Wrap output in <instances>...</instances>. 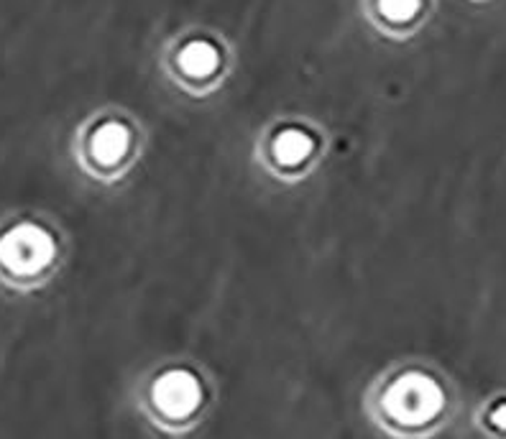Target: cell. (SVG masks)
I'll return each mask as SVG.
<instances>
[{
    "instance_id": "1",
    "label": "cell",
    "mask_w": 506,
    "mask_h": 439,
    "mask_svg": "<svg viewBox=\"0 0 506 439\" xmlns=\"http://www.w3.org/2000/svg\"><path fill=\"white\" fill-rule=\"evenodd\" d=\"M386 412L401 424H424L442 409L440 386L422 374L401 375L384 396Z\"/></svg>"
},
{
    "instance_id": "2",
    "label": "cell",
    "mask_w": 506,
    "mask_h": 439,
    "mask_svg": "<svg viewBox=\"0 0 506 439\" xmlns=\"http://www.w3.org/2000/svg\"><path fill=\"white\" fill-rule=\"evenodd\" d=\"M54 238L44 227L23 222L0 238V264L13 273H39L54 261Z\"/></svg>"
},
{
    "instance_id": "3",
    "label": "cell",
    "mask_w": 506,
    "mask_h": 439,
    "mask_svg": "<svg viewBox=\"0 0 506 439\" xmlns=\"http://www.w3.org/2000/svg\"><path fill=\"white\" fill-rule=\"evenodd\" d=\"M202 401L199 381L187 371L164 374L154 383V404L167 417H190Z\"/></svg>"
},
{
    "instance_id": "4",
    "label": "cell",
    "mask_w": 506,
    "mask_h": 439,
    "mask_svg": "<svg viewBox=\"0 0 506 439\" xmlns=\"http://www.w3.org/2000/svg\"><path fill=\"white\" fill-rule=\"evenodd\" d=\"M128 143H131V133L123 123H105L100 126L97 131L92 133V156L105 164V166H113L118 164L126 151H128Z\"/></svg>"
},
{
    "instance_id": "5",
    "label": "cell",
    "mask_w": 506,
    "mask_h": 439,
    "mask_svg": "<svg viewBox=\"0 0 506 439\" xmlns=\"http://www.w3.org/2000/svg\"><path fill=\"white\" fill-rule=\"evenodd\" d=\"M218 65H221V54L207 42H192L179 54V66L190 77H207L218 69Z\"/></svg>"
},
{
    "instance_id": "6",
    "label": "cell",
    "mask_w": 506,
    "mask_h": 439,
    "mask_svg": "<svg viewBox=\"0 0 506 439\" xmlns=\"http://www.w3.org/2000/svg\"><path fill=\"white\" fill-rule=\"evenodd\" d=\"M312 151V138L302 131H282L274 141V156L284 164V166H294L302 164Z\"/></svg>"
},
{
    "instance_id": "7",
    "label": "cell",
    "mask_w": 506,
    "mask_h": 439,
    "mask_svg": "<svg viewBox=\"0 0 506 439\" xmlns=\"http://www.w3.org/2000/svg\"><path fill=\"white\" fill-rule=\"evenodd\" d=\"M381 13L389 21H409L419 8V0H378Z\"/></svg>"
},
{
    "instance_id": "8",
    "label": "cell",
    "mask_w": 506,
    "mask_h": 439,
    "mask_svg": "<svg viewBox=\"0 0 506 439\" xmlns=\"http://www.w3.org/2000/svg\"><path fill=\"white\" fill-rule=\"evenodd\" d=\"M494 421H496V424H502V427H506V406H502V409H496V412H494Z\"/></svg>"
}]
</instances>
